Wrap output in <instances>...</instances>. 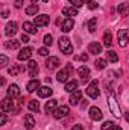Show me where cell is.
Returning <instances> with one entry per match:
<instances>
[{
  "mask_svg": "<svg viewBox=\"0 0 129 130\" xmlns=\"http://www.w3.org/2000/svg\"><path fill=\"white\" fill-rule=\"evenodd\" d=\"M108 106H109V110L114 113V117H117V118L122 117V110L119 107V103H117V100L114 97V94H109L108 95Z\"/></svg>",
  "mask_w": 129,
  "mask_h": 130,
  "instance_id": "6da1fadb",
  "label": "cell"
},
{
  "mask_svg": "<svg viewBox=\"0 0 129 130\" xmlns=\"http://www.w3.org/2000/svg\"><path fill=\"white\" fill-rule=\"evenodd\" d=\"M2 110L3 112H18V107H15V101L11 97H6L2 101Z\"/></svg>",
  "mask_w": 129,
  "mask_h": 130,
  "instance_id": "7a4b0ae2",
  "label": "cell"
},
{
  "mask_svg": "<svg viewBox=\"0 0 129 130\" xmlns=\"http://www.w3.org/2000/svg\"><path fill=\"white\" fill-rule=\"evenodd\" d=\"M59 48L61 52H64L65 55H71L73 53V45L70 42V39L67 36H61L59 38Z\"/></svg>",
  "mask_w": 129,
  "mask_h": 130,
  "instance_id": "3957f363",
  "label": "cell"
},
{
  "mask_svg": "<svg viewBox=\"0 0 129 130\" xmlns=\"http://www.w3.org/2000/svg\"><path fill=\"white\" fill-rule=\"evenodd\" d=\"M87 94H88V97L91 98H97L99 97V83H97V80H93L88 86H87Z\"/></svg>",
  "mask_w": 129,
  "mask_h": 130,
  "instance_id": "277c9868",
  "label": "cell"
},
{
  "mask_svg": "<svg viewBox=\"0 0 129 130\" xmlns=\"http://www.w3.org/2000/svg\"><path fill=\"white\" fill-rule=\"evenodd\" d=\"M70 113V109H68V106H61V107H56L55 110H53V117L56 118V120H59V118H64Z\"/></svg>",
  "mask_w": 129,
  "mask_h": 130,
  "instance_id": "5b68a950",
  "label": "cell"
},
{
  "mask_svg": "<svg viewBox=\"0 0 129 130\" xmlns=\"http://www.w3.org/2000/svg\"><path fill=\"white\" fill-rule=\"evenodd\" d=\"M117 38H119V45H120V47H126V45H128L129 36H128V30H126V29H122V30H119Z\"/></svg>",
  "mask_w": 129,
  "mask_h": 130,
  "instance_id": "8992f818",
  "label": "cell"
},
{
  "mask_svg": "<svg viewBox=\"0 0 129 130\" xmlns=\"http://www.w3.org/2000/svg\"><path fill=\"white\" fill-rule=\"evenodd\" d=\"M49 21H50V18H49V15H46V14H41V15L35 17V20H33V23H35V26H36V27L47 26V24H49Z\"/></svg>",
  "mask_w": 129,
  "mask_h": 130,
  "instance_id": "52a82bcc",
  "label": "cell"
},
{
  "mask_svg": "<svg viewBox=\"0 0 129 130\" xmlns=\"http://www.w3.org/2000/svg\"><path fill=\"white\" fill-rule=\"evenodd\" d=\"M70 70H71V67L68 65L65 70H61V71H58V74H56V79H58V82H64V83H67V82H68Z\"/></svg>",
  "mask_w": 129,
  "mask_h": 130,
  "instance_id": "ba28073f",
  "label": "cell"
},
{
  "mask_svg": "<svg viewBox=\"0 0 129 130\" xmlns=\"http://www.w3.org/2000/svg\"><path fill=\"white\" fill-rule=\"evenodd\" d=\"M32 48L31 47H24V48H21L20 50V53H18V61H28V59H31V56H32Z\"/></svg>",
  "mask_w": 129,
  "mask_h": 130,
  "instance_id": "9c48e42d",
  "label": "cell"
},
{
  "mask_svg": "<svg viewBox=\"0 0 129 130\" xmlns=\"http://www.w3.org/2000/svg\"><path fill=\"white\" fill-rule=\"evenodd\" d=\"M102 117H103V113H102V110H100L97 106H93V107L90 109V118H91L93 121H100Z\"/></svg>",
  "mask_w": 129,
  "mask_h": 130,
  "instance_id": "30bf717a",
  "label": "cell"
},
{
  "mask_svg": "<svg viewBox=\"0 0 129 130\" xmlns=\"http://www.w3.org/2000/svg\"><path fill=\"white\" fill-rule=\"evenodd\" d=\"M17 23L15 21H11V23H8L6 24V27H5V33H6V36H14L15 33H17Z\"/></svg>",
  "mask_w": 129,
  "mask_h": 130,
  "instance_id": "8fae6325",
  "label": "cell"
},
{
  "mask_svg": "<svg viewBox=\"0 0 129 130\" xmlns=\"http://www.w3.org/2000/svg\"><path fill=\"white\" fill-rule=\"evenodd\" d=\"M81 98H82V92H81L79 89H76L74 92H71V95H70V98H68V101H70V104L78 106L79 101H81Z\"/></svg>",
  "mask_w": 129,
  "mask_h": 130,
  "instance_id": "7c38bea8",
  "label": "cell"
},
{
  "mask_svg": "<svg viewBox=\"0 0 129 130\" xmlns=\"http://www.w3.org/2000/svg\"><path fill=\"white\" fill-rule=\"evenodd\" d=\"M58 65H59V59H58L56 56H49V58H47V61H46L47 70H55Z\"/></svg>",
  "mask_w": 129,
  "mask_h": 130,
  "instance_id": "4fadbf2b",
  "label": "cell"
},
{
  "mask_svg": "<svg viewBox=\"0 0 129 130\" xmlns=\"http://www.w3.org/2000/svg\"><path fill=\"white\" fill-rule=\"evenodd\" d=\"M23 29L29 35H35L36 33V26H35V23H31V21H24L23 23Z\"/></svg>",
  "mask_w": 129,
  "mask_h": 130,
  "instance_id": "5bb4252c",
  "label": "cell"
},
{
  "mask_svg": "<svg viewBox=\"0 0 129 130\" xmlns=\"http://www.w3.org/2000/svg\"><path fill=\"white\" fill-rule=\"evenodd\" d=\"M88 53H91V55H100L102 53V45L99 44V42H91L90 45H88Z\"/></svg>",
  "mask_w": 129,
  "mask_h": 130,
  "instance_id": "9a60e30c",
  "label": "cell"
},
{
  "mask_svg": "<svg viewBox=\"0 0 129 130\" xmlns=\"http://www.w3.org/2000/svg\"><path fill=\"white\" fill-rule=\"evenodd\" d=\"M26 68H28V71H29L31 77H35V76L38 74V65H36L35 61H29L28 65H26Z\"/></svg>",
  "mask_w": 129,
  "mask_h": 130,
  "instance_id": "2e32d148",
  "label": "cell"
},
{
  "mask_svg": "<svg viewBox=\"0 0 129 130\" xmlns=\"http://www.w3.org/2000/svg\"><path fill=\"white\" fill-rule=\"evenodd\" d=\"M26 89H28V92H35V91H38V89H40V80H38V79H32V80L28 83Z\"/></svg>",
  "mask_w": 129,
  "mask_h": 130,
  "instance_id": "e0dca14e",
  "label": "cell"
},
{
  "mask_svg": "<svg viewBox=\"0 0 129 130\" xmlns=\"http://www.w3.org/2000/svg\"><path fill=\"white\" fill-rule=\"evenodd\" d=\"M56 101H58V100H55V98H50V100L46 103V107H44V110H46L47 113H53V110L56 109V104H58Z\"/></svg>",
  "mask_w": 129,
  "mask_h": 130,
  "instance_id": "ac0fdd59",
  "label": "cell"
},
{
  "mask_svg": "<svg viewBox=\"0 0 129 130\" xmlns=\"http://www.w3.org/2000/svg\"><path fill=\"white\" fill-rule=\"evenodd\" d=\"M24 126H26L28 130H32L33 127H35V118H33L32 113H28V115L24 117Z\"/></svg>",
  "mask_w": 129,
  "mask_h": 130,
  "instance_id": "d6986e66",
  "label": "cell"
},
{
  "mask_svg": "<svg viewBox=\"0 0 129 130\" xmlns=\"http://www.w3.org/2000/svg\"><path fill=\"white\" fill-rule=\"evenodd\" d=\"M52 88H49V86H43V88H40L38 89V97H41V98H47V97H50L52 95Z\"/></svg>",
  "mask_w": 129,
  "mask_h": 130,
  "instance_id": "ffe728a7",
  "label": "cell"
},
{
  "mask_svg": "<svg viewBox=\"0 0 129 130\" xmlns=\"http://www.w3.org/2000/svg\"><path fill=\"white\" fill-rule=\"evenodd\" d=\"M62 14H64V17H67V18H70V17H76V15H78V8H74V6L64 8V9H62Z\"/></svg>",
  "mask_w": 129,
  "mask_h": 130,
  "instance_id": "44dd1931",
  "label": "cell"
},
{
  "mask_svg": "<svg viewBox=\"0 0 129 130\" xmlns=\"http://www.w3.org/2000/svg\"><path fill=\"white\" fill-rule=\"evenodd\" d=\"M20 95V88H18V85H11L9 88H8V97L14 98V97H18Z\"/></svg>",
  "mask_w": 129,
  "mask_h": 130,
  "instance_id": "7402d4cb",
  "label": "cell"
},
{
  "mask_svg": "<svg viewBox=\"0 0 129 130\" xmlns=\"http://www.w3.org/2000/svg\"><path fill=\"white\" fill-rule=\"evenodd\" d=\"M73 26H74V21H73V18H65L64 21H62V30L65 33L70 32L71 29H73Z\"/></svg>",
  "mask_w": 129,
  "mask_h": 130,
  "instance_id": "603a6c76",
  "label": "cell"
},
{
  "mask_svg": "<svg viewBox=\"0 0 129 130\" xmlns=\"http://www.w3.org/2000/svg\"><path fill=\"white\" fill-rule=\"evenodd\" d=\"M78 74H79L84 80H87V79H88V76H90V68H88V67H85V65H82V67H79V68H78Z\"/></svg>",
  "mask_w": 129,
  "mask_h": 130,
  "instance_id": "cb8c5ba5",
  "label": "cell"
},
{
  "mask_svg": "<svg viewBox=\"0 0 129 130\" xmlns=\"http://www.w3.org/2000/svg\"><path fill=\"white\" fill-rule=\"evenodd\" d=\"M64 89L67 92H74V91L78 89V82H76V80H68V82L65 83Z\"/></svg>",
  "mask_w": 129,
  "mask_h": 130,
  "instance_id": "d4e9b609",
  "label": "cell"
},
{
  "mask_svg": "<svg viewBox=\"0 0 129 130\" xmlns=\"http://www.w3.org/2000/svg\"><path fill=\"white\" fill-rule=\"evenodd\" d=\"M117 11H119V14H120L122 17H128L129 15V5L128 3H122V5H119Z\"/></svg>",
  "mask_w": 129,
  "mask_h": 130,
  "instance_id": "484cf974",
  "label": "cell"
},
{
  "mask_svg": "<svg viewBox=\"0 0 129 130\" xmlns=\"http://www.w3.org/2000/svg\"><path fill=\"white\" fill-rule=\"evenodd\" d=\"M111 44H112V35H111V32H105V35H103V45L111 47Z\"/></svg>",
  "mask_w": 129,
  "mask_h": 130,
  "instance_id": "4316f807",
  "label": "cell"
},
{
  "mask_svg": "<svg viewBox=\"0 0 129 130\" xmlns=\"http://www.w3.org/2000/svg\"><path fill=\"white\" fill-rule=\"evenodd\" d=\"M106 58H108V61L109 62H117L119 61V56H117V53L114 52V50H108V53H106Z\"/></svg>",
  "mask_w": 129,
  "mask_h": 130,
  "instance_id": "83f0119b",
  "label": "cell"
},
{
  "mask_svg": "<svg viewBox=\"0 0 129 130\" xmlns=\"http://www.w3.org/2000/svg\"><path fill=\"white\" fill-rule=\"evenodd\" d=\"M28 107H29V110H32V112H38V110H40V103H38L36 100H31V101L28 103Z\"/></svg>",
  "mask_w": 129,
  "mask_h": 130,
  "instance_id": "f1b7e54d",
  "label": "cell"
},
{
  "mask_svg": "<svg viewBox=\"0 0 129 130\" xmlns=\"http://www.w3.org/2000/svg\"><path fill=\"white\" fill-rule=\"evenodd\" d=\"M106 65H108V62L105 61V59H96V62H94V67H96L97 70H105L106 68Z\"/></svg>",
  "mask_w": 129,
  "mask_h": 130,
  "instance_id": "f546056e",
  "label": "cell"
},
{
  "mask_svg": "<svg viewBox=\"0 0 129 130\" xmlns=\"http://www.w3.org/2000/svg\"><path fill=\"white\" fill-rule=\"evenodd\" d=\"M97 29V18H91L90 21H88V30L91 33H94Z\"/></svg>",
  "mask_w": 129,
  "mask_h": 130,
  "instance_id": "4dcf8cb0",
  "label": "cell"
},
{
  "mask_svg": "<svg viewBox=\"0 0 129 130\" xmlns=\"http://www.w3.org/2000/svg\"><path fill=\"white\" fill-rule=\"evenodd\" d=\"M18 47H20V41H17V39H12V41H8V42H6V48L15 50V48H18Z\"/></svg>",
  "mask_w": 129,
  "mask_h": 130,
  "instance_id": "1f68e13d",
  "label": "cell"
},
{
  "mask_svg": "<svg viewBox=\"0 0 129 130\" xmlns=\"http://www.w3.org/2000/svg\"><path fill=\"white\" fill-rule=\"evenodd\" d=\"M38 5H32V6H29V8H26V14L28 15H36V12H38Z\"/></svg>",
  "mask_w": 129,
  "mask_h": 130,
  "instance_id": "d6a6232c",
  "label": "cell"
},
{
  "mask_svg": "<svg viewBox=\"0 0 129 130\" xmlns=\"http://www.w3.org/2000/svg\"><path fill=\"white\" fill-rule=\"evenodd\" d=\"M43 42L46 44V45H52V42H53V38H52V35L49 33V35H44V38H43Z\"/></svg>",
  "mask_w": 129,
  "mask_h": 130,
  "instance_id": "836d02e7",
  "label": "cell"
},
{
  "mask_svg": "<svg viewBox=\"0 0 129 130\" xmlns=\"http://www.w3.org/2000/svg\"><path fill=\"white\" fill-rule=\"evenodd\" d=\"M20 70H21V68H20L18 65H12V67L9 68V74H11V76H17Z\"/></svg>",
  "mask_w": 129,
  "mask_h": 130,
  "instance_id": "e575fe53",
  "label": "cell"
},
{
  "mask_svg": "<svg viewBox=\"0 0 129 130\" xmlns=\"http://www.w3.org/2000/svg\"><path fill=\"white\" fill-rule=\"evenodd\" d=\"M114 126H115V124H114L112 121H105V123L102 124V130H111Z\"/></svg>",
  "mask_w": 129,
  "mask_h": 130,
  "instance_id": "d590c367",
  "label": "cell"
},
{
  "mask_svg": "<svg viewBox=\"0 0 129 130\" xmlns=\"http://www.w3.org/2000/svg\"><path fill=\"white\" fill-rule=\"evenodd\" d=\"M70 3H71V6H74V8H81L82 5H84V0H68Z\"/></svg>",
  "mask_w": 129,
  "mask_h": 130,
  "instance_id": "8d00e7d4",
  "label": "cell"
},
{
  "mask_svg": "<svg viewBox=\"0 0 129 130\" xmlns=\"http://www.w3.org/2000/svg\"><path fill=\"white\" fill-rule=\"evenodd\" d=\"M85 3H88V8H90V9H96L97 8V3L93 2V0H85Z\"/></svg>",
  "mask_w": 129,
  "mask_h": 130,
  "instance_id": "74e56055",
  "label": "cell"
},
{
  "mask_svg": "<svg viewBox=\"0 0 129 130\" xmlns=\"http://www.w3.org/2000/svg\"><path fill=\"white\" fill-rule=\"evenodd\" d=\"M6 64H8V58L5 55H2L0 56V67H6Z\"/></svg>",
  "mask_w": 129,
  "mask_h": 130,
  "instance_id": "f35d334b",
  "label": "cell"
},
{
  "mask_svg": "<svg viewBox=\"0 0 129 130\" xmlns=\"http://www.w3.org/2000/svg\"><path fill=\"white\" fill-rule=\"evenodd\" d=\"M38 53H40L41 56H47V55H49V50H47L46 47H41V48L38 50Z\"/></svg>",
  "mask_w": 129,
  "mask_h": 130,
  "instance_id": "ab89813d",
  "label": "cell"
},
{
  "mask_svg": "<svg viewBox=\"0 0 129 130\" xmlns=\"http://www.w3.org/2000/svg\"><path fill=\"white\" fill-rule=\"evenodd\" d=\"M23 3H24V0H15V3H14V6H15L17 9H20V8L23 6Z\"/></svg>",
  "mask_w": 129,
  "mask_h": 130,
  "instance_id": "60d3db41",
  "label": "cell"
},
{
  "mask_svg": "<svg viewBox=\"0 0 129 130\" xmlns=\"http://www.w3.org/2000/svg\"><path fill=\"white\" fill-rule=\"evenodd\" d=\"M20 41H21V42H24V44H26V42H29V36H28V35H26V33H23V35H21V39H20Z\"/></svg>",
  "mask_w": 129,
  "mask_h": 130,
  "instance_id": "b9f144b4",
  "label": "cell"
},
{
  "mask_svg": "<svg viewBox=\"0 0 129 130\" xmlns=\"http://www.w3.org/2000/svg\"><path fill=\"white\" fill-rule=\"evenodd\" d=\"M0 124H2V126H5V124H6V115H5V113H2V120H0Z\"/></svg>",
  "mask_w": 129,
  "mask_h": 130,
  "instance_id": "7bdbcfd3",
  "label": "cell"
},
{
  "mask_svg": "<svg viewBox=\"0 0 129 130\" xmlns=\"http://www.w3.org/2000/svg\"><path fill=\"white\" fill-rule=\"evenodd\" d=\"M79 59H81V61H85V62H87V61H88V55H81V56H79Z\"/></svg>",
  "mask_w": 129,
  "mask_h": 130,
  "instance_id": "ee69618b",
  "label": "cell"
},
{
  "mask_svg": "<svg viewBox=\"0 0 129 130\" xmlns=\"http://www.w3.org/2000/svg\"><path fill=\"white\" fill-rule=\"evenodd\" d=\"M71 130H84V127H82L81 124H76V126H73V129Z\"/></svg>",
  "mask_w": 129,
  "mask_h": 130,
  "instance_id": "f6af8a7d",
  "label": "cell"
},
{
  "mask_svg": "<svg viewBox=\"0 0 129 130\" xmlns=\"http://www.w3.org/2000/svg\"><path fill=\"white\" fill-rule=\"evenodd\" d=\"M8 15H9L8 11H3V12H2V18H8Z\"/></svg>",
  "mask_w": 129,
  "mask_h": 130,
  "instance_id": "bcb514c9",
  "label": "cell"
},
{
  "mask_svg": "<svg viewBox=\"0 0 129 130\" xmlns=\"http://www.w3.org/2000/svg\"><path fill=\"white\" fill-rule=\"evenodd\" d=\"M111 130H122V127H120V126H114Z\"/></svg>",
  "mask_w": 129,
  "mask_h": 130,
  "instance_id": "7dc6e473",
  "label": "cell"
},
{
  "mask_svg": "<svg viewBox=\"0 0 129 130\" xmlns=\"http://www.w3.org/2000/svg\"><path fill=\"white\" fill-rule=\"evenodd\" d=\"M125 117H126V121L129 123V112H126V113H125Z\"/></svg>",
  "mask_w": 129,
  "mask_h": 130,
  "instance_id": "c3c4849f",
  "label": "cell"
},
{
  "mask_svg": "<svg viewBox=\"0 0 129 130\" xmlns=\"http://www.w3.org/2000/svg\"><path fill=\"white\" fill-rule=\"evenodd\" d=\"M43 2H46V3H47V2H49V0H43Z\"/></svg>",
  "mask_w": 129,
  "mask_h": 130,
  "instance_id": "681fc988",
  "label": "cell"
}]
</instances>
